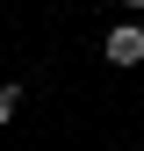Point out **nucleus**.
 Here are the masks:
<instances>
[{"instance_id": "f257e3e1", "label": "nucleus", "mask_w": 144, "mask_h": 151, "mask_svg": "<svg viewBox=\"0 0 144 151\" xmlns=\"http://www.w3.org/2000/svg\"><path fill=\"white\" fill-rule=\"evenodd\" d=\"M101 65L137 72V65H144V22H108V29H101Z\"/></svg>"}, {"instance_id": "f03ea898", "label": "nucleus", "mask_w": 144, "mask_h": 151, "mask_svg": "<svg viewBox=\"0 0 144 151\" xmlns=\"http://www.w3.org/2000/svg\"><path fill=\"white\" fill-rule=\"evenodd\" d=\"M14 115H22V86H14V79H0V129H7Z\"/></svg>"}, {"instance_id": "7ed1b4c3", "label": "nucleus", "mask_w": 144, "mask_h": 151, "mask_svg": "<svg viewBox=\"0 0 144 151\" xmlns=\"http://www.w3.org/2000/svg\"><path fill=\"white\" fill-rule=\"evenodd\" d=\"M115 7H122V14H144V0H115Z\"/></svg>"}]
</instances>
